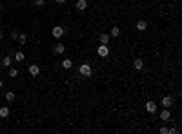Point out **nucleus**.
Listing matches in <instances>:
<instances>
[{"label": "nucleus", "mask_w": 182, "mask_h": 134, "mask_svg": "<svg viewBox=\"0 0 182 134\" xmlns=\"http://www.w3.org/2000/svg\"><path fill=\"white\" fill-rule=\"evenodd\" d=\"M78 73H80L84 78H89L91 74H93V67L89 65V63H82V65L78 67Z\"/></svg>", "instance_id": "f257e3e1"}, {"label": "nucleus", "mask_w": 182, "mask_h": 134, "mask_svg": "<svg viewBox=\"0 0 182 134\" xmlns=\"http://www.w3.org/2000/svg\"><path fill=\"white\" fill-rule=\"evenodd\" d=\"M97 53H98V56H102V58H106V56H109V47L106 46V44H100L97 49Z\"/></svg>", "instance_id": "f03ea898"}, {"label": "nucleus", "mask_w": 182, "mask_h": 134, "mask_svg": "<svg viewBox=\"0 0 182 134\" xmlns=\"http://www.w3.org/2000/svg\"><path fill=\"white\" fill-rule=\"evenodd\" d=\"M64 33H66V29H64L62 26H55V27L51 29V34H53L55 38H62V36H64Z\"/></svg>", "instance_id": "7ed1b4c3"}, {"label": "nucleus", "mask_w": 182, "mask_h": 134, "mask_svg": "<svg viewBox=\"0 0 182 134\" xmlns=\"http://www.w3.org/2000/svg\"><path fill=\"white\" fill-rule=\"evenodd\" d=\"M75 9H77V11H86V9H87V2H86V0H77Z\"/></svg>", "instance_id": "20e7f679"}, {"label": "nucleus", "mask_w": 182, "mask_h": 134, "mask_svg": "<svg viewBox=\"0 0 182 134\" xmlns=\"http://www.w3.org/2000/svg\"><path fill=\"white\" fill-rule=\"evenodd\" d=\"M146 111H147V112H151V114H155V112H157V103H155V102H151V100H149V102H146Z\"/></svg>", "instance_id": "39448f33"}, {"label": "nucleus", "mask_w": 182, "mask_h": 134, "mask_svg": "<svg viewBox=\"0 0 182 134\" xmlns=\"http://www.w3.org/2000/svg\"><path fill=\"white\" fill-rule=\"evenodd\" d=\"M171 105H173V98H171V96H164V98H162V107L169 109Z\"/></svg>", "instance_id": "423d86ee"}, {"label": "nucleus", "mask_w": 182, "mask_h": 134, "mask_svg": "<svg viewBox=\"0 0 182 134\" xmlns=\"http://www.w3.org/2000/svg\"><path fill=\"white\" fill-rule=\"evenodd\" d=\"M29 74H31V76H38V74H40V67H38L37 63L29 65Z\"/></svg>", "instance_id": "0eeeda50"}, {"label": "nucleus", "mask_w": 182, "mask_h": 134, "mask_svg": "<svg viewBox=\"0 0 182 134\" xmlns=\"http://www.w3.org/2000/svg\"><path fill=\"white\" fill-rule=\"evenodd\" d=\"M98 40H100V44H106V46H107L109 40H111V36H109V34H106V33H100V34H98Z\"/></svg>", "instance_id": "6e6552de"}, {"label": "nucleus", "mask_w": 182, "mask_h": 134, "mask_svg": "<svg viewBox=\"0 0 182 134\" xmlns=\"http://www.w3.org/2000/svg\"><path fill=\"white\" fill-rule=\"evenodd\" d=\"M160 120H164V121H168L169 118H171V112H169V109H164V111H160Z\"/></svg>", "instance_id": "1a4fd4ad"}, {"label": "nucleus", "mask_w": 182, "mask_h": 134, "mask_svg": "<svg viewBox=\"0 0 182 134\" xmlns=\"http://www.w3.org/2000/svg\"><path fill=\"white\" fill-rule=\"evenodd\" d=\"M64 51H66V46H64V44H57V46L53 47V53L55 54H62Z\"/></svg>", "instance_id": "9d476101"}, {"label": "nucleus", "mask_w": 182, "mask_h": 134, "mask_svg": "<svg viewBox=\"0 0 182 134\" xmlns=\"http://www.w3.org/2000/svg\"><path fill=\"white\" fill-rule=\"evenodd\" d=\"M133 67L137 69V71H142V69H144V62H142L140 58H137V60L133 62Z\"/></svg>", "instance_id": "9b49d317"}, {"label": "nucleus", "mask_w": 182, "mask_h": 134, "mask_svg": "<svg viewBox=\"0 0 182 134\" xmlns=\"http://www.w3.org/2000/svg\"><path fill=\"white\" fill-rule=\"evenodd\" d=\"M137 29H139V31H146V29H147V22L146 20H139V22H137Z\"/></svg>", "instance_id": "f8f14e48"}, {"label": "nucleus", "mask_w": 182, "mask_h": 134, "mask_svg": "<svg viewBox=\"0 0 182 134\" xmlns=\"http://www.w3.org/2000/svg\"><path fill=\"white\" fill-rule=\"evenodd\" d=\"M109 36H113V38L120 36V27H119V26H113V29H111V34H109Z\"/></svg>", "instance_id": "ddd939ff"}, {"label": "nucleus", "mask_w": 182, "mask_h": 134, "mask_svg": "<svg viewBox=\"0 0 182 134\" xmlns=\"http://www.w3.org/2000/svg\"><path fill=\"white\" fill-rule=\"evenodd\" d=\"M60 65H62L64 69H71V67H73V62L69 60V58H66V60H62V63H60Z\"/></svg>", "instance_id": "4468645a"}, {"label": "nucleus", "mask_w": 182, "mask_h": 134, "mask_svg": "<svg viewBox=\"0 0 182 134\" xmlns=\"http://www.w3.org/2000/svg\"><path fill=\"white\" fill-rule=\"evenodd\" d=\"M9 116V107H0V118H7Z\"/></svg>", "instance_id": "2eb2a0df"}, {"label": "nucleus", "mask_w": 182, "mask_h": 134, "mask_svg": "<svg viewBox=\"0 0 182 134\" xmlns=\"http://www.w3.org/2000/svg\"><path fill=\"white\" fill-rule=\"evenodd\" d=\"M15 60H17V62H24V60H26V56H24V53H22V51H18L17 54H15Z\"/></svg>", "instance_id": "dca6fc26"}, {"label": "nucleus", "mask_w": 182, "mask_h": 134, "mask_svg": "<svg viewBox=\"0 0 182 134\" xmlns=\"http://www.w3.org/2000/svg\"><path fill=\"white\" fill-rule=\"evenodd\" d=\"M15 98H17V94L15 92H6V100L11 103V102H15Z\"/></svg>", "instance_id": "f3484780"}, {"label": "nucleus", "mask_w": 182, "mask_h": 134, "mask_svg": "<svg viewBox=\"0 0 182 134\" xmlns=\"http://www.w3.org/2000/svg\"><path fill=\"white\" fill-rule=\"evenodd\" d=\"M18 42H20L22 46H24V44L27 42V34H22V33H18Z\"/></svg>", "instance_id": "a211bd4d"}, {"label": "nucleus", "mask_w": 182, "mask_h": 134, "mask_svg": "<svg viewBox=\"0 0 182 134\" xmlns=\"http://www.w3.org/2000/svg\"><path fill=\"white\" fill-rule=\"evenodd\" d=\"M2 65H6V67L11 65V56H4L2 58Z\"/></svg>", "instance_id": "6ab92c4d"}, {"label": "nucleus", "mask_w": 182, "mask_h": 134, "mask_svg": "<svg viewBox=\"0 0 182 134\" xmlns=\"http://www.w3.org/2000/svg\"><path fill=\"white\" fill-rule=\"evenodd\" d=\"M9 76H11V78H17V76H18V71H17L15 67H11V69H9Z\"/></svg>", "instance_id": "aec40b11"}, {"label": "nucleus", "mask_w": 182, "mask_h": 134, "mask_svg": "<svg viewBox=\"0 0 182 134\" xmlns=\"http://www.w3.org/2000/svg\"><path fill=\"white\" fill-rule=\"evenodd\" d=\"M33 2H35L37 7H44V6H46V0H33Z\"/></svg>", "instance_id": "412c9836"}, {"label": "nucleus", "mask_w": 182, "mask_h": 134, "mask_svg": "<svg viewBox=\"0 0 182 134\" xmlns=\"http://www.w3.org/2000/svg\"><path fill=\"white\" fill-rule=\"evenodd\" d=\"M177 132H179V129H177V127H169L168 129V134H177Z\"/></svg>", "instance_id": "4be33fe9"}, {"label": "nucleus", "mask_w": 182, "mask_h": 134, "mask_svg": "<svg viewBox=\"0 0 182 134\" xmlns=\"http://www.w3.org/2000/svg\"><path fill=\"white\" fill-rule=\"evenodd\" d=\"M11 40H18V31H13L11 33Z\"/></svg>", "instance_id": "5701e85b"}, {"label": "nucleus", "mask_w": 182, "mask_h": 134, "mask_svg": "<svg viewBox=\"0 0 182 134\" xmlns=\"http://www.w3.org/2000/svg\"><path fill=\"white\" fill-rule=\"evenodd\" d=\"M160 134H168V127H160Z\"/></svg>", "instance_id": "b1692460"}, {"label": "nucleus", "mask_w": 182, "mask_h": 134, "mask_svg": "<svg viewBox=\"0 0 182 134\" xmlns=\"http://www.w3.org/2000/svg\"><path fill=\"white\" fill-rule=\"evenodd\" d=\"M57 4H66V0H55Z\"/></svg>", "instance_id": "393cba45"}, {"label": "nucleus", "mask_w": 182, "mask_h": 134, "mask_svg": "<svg viewBox=\"0 0 182 134\" xmlns=\"http://www.w3.org/2000/svg\"><path fill=\"white\" fill-rule=\"evenodd\" d=\"M2 87H4V82H2V80H0V89H2Z\"/></svg>", "instance_id": "a878e982"}, {"label": "nucleus", "mask_w": 182, "mask_h": 134, "mask_svg": "<svg viewBox=\"0 0 182 134\" xmlns=\"http://www.w3.org/2000/svg\"><path fill=\"white\" fill-rule=\"evenodd\" d=\"M2 38H4V34H2V31H0V40H2Z\"/></svg>", "instance_id": "bb28decb"}, {"label": "nucleus", "mask_w": 182, "mask_h": 134, "mask_svg": "<svg viewBox=\"0 0 182 134\" xmlns=\"http://www.w3.org/2000/svg\"><path fill=\"white\" fill-rule=\"evenodd\" d=\"M2 7H4V4H2V2H0V9H2Z\"/></svg>", "instance_id": "cd10ccee"}]
</instances>
